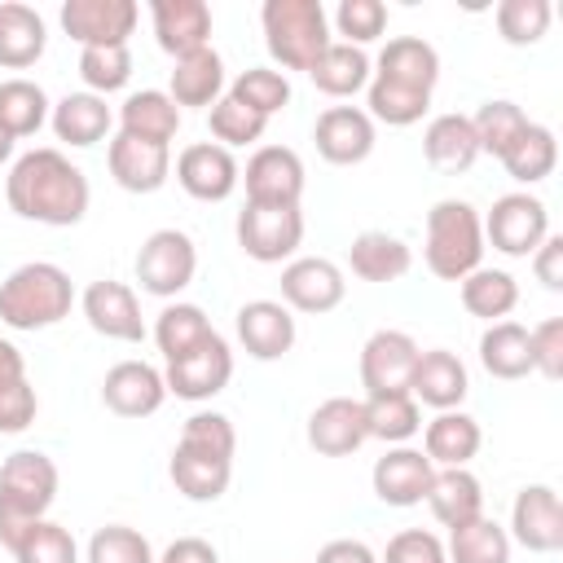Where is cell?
Here are the masks:
<instances>
[{"label":"cell","instance_id":"obj_1","mask_svg":"<svg viewBox=\"0 0 563 563\" xmlns=\"http://www.w3.org/2000/svg\"><path fill=\"white\" fill-rule=\"evenodd\" d=\"M4 198H9V211L22 220L48 224V229H70L88 216L92 189H88L84 167H75L62 150L40 145V150H26L22 158H13L9 176H4Z\"/></svg>","mask_w":563,"mask_h":563},{"label":"cell","instance_id":"obj_2","mask_svg":"<svg viewBox=\"0 0 563 563\" xmlns=\"http://www.w3.org/2000/svg\"><path fill=\"white\" fill-rule=\"evenodd\" d=\"M57 501V462L40 449H18L0 466V545L13 554L31 523L48 519Z\"/></svg>","mask_w":563,"mask_h":563},{"label":"cell","instance_id":"obj_3","mask_svg":"<svg viewBox=\"0 0 563 563\" xmlns=\"http://www.w3.org/2000/svg\"><path fill=\"white\" fill-rule=\"evenodd\" d=\"M75 303V286L70 273L48 264V260H31L18 264L4 282H0V321L9 330H48L62 317H70Z\"/></svg>","mask_w":563,"mask_h":563},{"label":"cell","instance_id":"obj_4","mask_svg":"<svg viewBox=\"0 0 563 563\" xmlns=\"http://www.w3.org/2000/svg\"><path fill=\"white\" fill-rule=\"evenodd\" d=\"M422 260L440 282H462L484 260V224L466 198H440L427 211Z\"/></svg>","mask_w":563,"mask_h":563},{"label":"cell","instance_id":"obj_5","mask_svg":"<svg viewBox=\"0 0 563 563\" xmlns=\"http://www.w3.org/2000/svg\"><path fill=\"white\" fill-rule=\"evenodd\" d=\"M260 22L268 57L282 70H312L330 48V18L321 0H264Z\"/></svg>","mask_w":563,"mask_h":563},{"label":"cell","instance_id":"obj_6","mask_svg":"<svg viewBox=\"0 0 563 563\" xmlns=\"http://www.w3.org/2000/svg\"><path fill=\"white\" fill-rule=\"evenodd\" d=\"M484 224V242L510 260H528L545 238H550V211L537 194L528 189H515V194H501L488 216L479 220Z\"/></svg>","mask_w":563,"mask_h":563},{"label":"cell","instance_id":"obj_7","mask_svg":"<svg viewBox=\"0 0 563 563\" xmlns=\"http://www.w3.org/2000/svg\"><path fill=\"white\" fill-rule=\"evenodd\" d=\"M198 273V246L185 229H154L136 251V282L145 295L176 299Z\"/></svg>","mask_w":563,"mask_h":563},{"label":"cell","instance_id":"obj_8","mask_svg":"<svg viewBox=\"0 0 563 563\" xmlns=\"http://www.w3.org/2000/svg\"><path fill=\"white\" fill-rule=\"evenodd\" d=\"M238 246L255 260V264H290L299 242H303V211L299 207H255L246 202L238 211Z\"/></svg>","mask_w":563,"mask_h":563},{"label":"cell","instance_id":"obj_9","mask_svg":"<svg viewBox=\"0 0 563 563\" xmlns=\"http://www.w3.org/2000/svg\"><path fill=\"white\" fill-rule=\"evenodd\" d=\"M246 185V202L255 207H299L303 198V158L290 145H260L238 176Z\"/></svg>","mask_w":563,"mask_h":563},{"label":"cell","instance_id":"obj_10","mask_svg":"<svg viewBox=\"0 0 563 563\" xmlns=\"http://www.w3.org/2000/svg\"><path fill=\"white\" fill-rule=\"evenodd\" d=\"M62 31L79 48H119L136 31V0H66L62 4Z\"/></svg>","mask_w":563,"mask_h":563},{"label":"cell","instance_id":"obj_11","mask_svg":"<svg viewBox=\"0 0 563 563\" xmlns=\"http://www.w3.org/2000/svg\"><path fill=\"white\" fill-rule=\"evenodd\" d=\"M229 378H233V352L220 334H211L202 347L167 361V369H163L167 391L180 400H211L229 387Z\"/></svg>","mask_w":563,"mask_h":563},{"label":"cell","instance_id":"obj_12","mask_svg":"<svg viewBox=\"0 0 563 563\" xmlns=\"http://www.w3.org/2000/svg\"><path fill=\"white\" fill-rule=\"evenodd\" d=\"M418 343L405 330H374L361 347V387L365 396L383 391H409L413 365H418Z\"/></svg>","mask_w":563,"mask_h":563},{"label":"cell","instance_id":"obj_13","mask_svg":"<svg viewBox=\"0 0 563 563\" xmlns=\"http://www.w3.org/2000/svg\"><path fill=\"white\" fill-rule=\"evenodd\" d=\"M317 154L334 167H356L374 154V119L361 106H325L312 123Z\"/></svg>","mask_w":563,"mask_h":563},{"label":"cell","instance_id":"obj_14","mask_svg":"<svg viewBox=\"0 0 563 563\" xmlns=\"http://www.w3.org/2000/svg\"><path fill=\"white\" fill-rule=\"evenodd\" d=\"M238 176H242V167H238L233 150H224L216 141H194L176 158V180L198 202H224L238 189Z\"/></svg>","mask_w":563,"mask_h":563},{"label":"cell","instance_id":"obj_15","mask_svg":"<svg viewBox=\"0 0 563 563\" xmlns=\"http://www.w3.org/2000/svg\"><path fill=\"white\" fill-rule=\"evenodd\" d=\"M347 295L343 268L321 255H299L282 268V303L295 312H330Z\"/></svg>","mask_w":563,"mask_h":563},{"label":"cell","instance_id":"obj_16","mask_svg":"<svg viewBox=\"0 0 563 563\" xmlns=\"http://www.w3.org/2000/svg\"><path fill=\"white\" fill-rule=\"evenodd\" d=\"M510 537L532 554L563 550V506L550 484H528L515 493L510 506Z\"/></svg>","mask_w":563,"mask_h":563},{"label":"cell","instance_id":"obj_17","mask_svg":"<svg viewBox=\"0 0 563 563\" xmlns=\"http://www.w3.org/2000/svg\"><path fill=\"white\" fill-rule=\"evenodd\" d=\"M84 317L88 325L101 334V339H114V343H141L145 339V321H141V303H136V290L128 282H114V277H101L84 290Z\"/></svg>","mask_w":563,"mask_h":563},{"label":"cell","instance_id":"obj_18","mask_svg":"<svg viewBox=\"0 0 563 563\" xmlns=\"http://www.w3.org/2000/svg\"><path fill=\"white\" fill-rule=\"evenodd\" d=\"M106 163H110V176H114L119 189H128V194H154L172 176V145L141 141V136L119 132L110 141V150H106Z\"/></svg>","mask_w":563,"mask_h":563},{"label":"cell","instance_id":"obj_19","mask_svg":"<svg viewBox=\"0 0 563 563\" xmlns=\"http://www.w3.org/2000/svg\"><path fill=\"white\" fill-rule=\"evenodd\" d=\"M101 400H106V409L119 413V418H150V413L163 409L167 383H163V374H158L154 365H145V361H119V365H110L106 378H101Z\"/></svg>","mask_w":563,"mask_h":563},{"label":"cell","instance_id":"obj_20","mask_svg":"<svg viewBox=\"0 0 563 563\" xmlns=\"http://www.w3.org/2000/svg\"><path fill=\"white\" fill-rule=\"evenodd\" d=\"M233 325H238V343L255 361H282L295 347V317H290V308L282 299H251V303H242Z\"/></svg>","mask_w":563,"mask_h":563},{"label":"cell","instance_id":"obj_21","mask_svg":"<svg viewBox=\"0 0 563 563\" xmlns=\"http://www.w3.org/2000/svg\"><path fill=\"white\" fill-rule=\"evenodd\" d=\"M431 475H435V466L427 462V453H422V449L396 444V449H387V453L374 462L369 484H374V497H378V501H387V506H400V510H405V506L427 501Z\"/></svg>","mask_w":563,"mask_h":563},{"label":"cell","instance_id":"obj_22","mask_svg":"<svg viewBox=\"0 0 563 563\" xmlns=\"http://www.w3.org/2000/svg\"><path fill=\"white\" fill-rule=\"evenodd\" d=\"M154 40L167 57H185L211 44V4L202 0H154L150 4Z\"/></svg>","mask_w":563,"mask_h":563},{"label":"cell","instance_id":"obj_23","mask_svg":"<svg viewBox=\"0 0 563 563\" xmlns=\"http://www.w3.org/2000/svg\"><path fill=\"white\" fill-rule=\"evenodd\" d=\"M471 391V378H466V365L457 361V352L449 347H431V352H418V365H413V378H409V396L435 413L444 409H457Z\"/></svg>","mask_w":563,"mask_h":563},{"label":"cell","instance_id":"obj_24","mask_svg":"<svg viewBox=\"0 0 563 563\" xmlns=\"http://www.w3.org/2000/svg\"><path fill=\"white\" fill-rule=\"evenodd\" d=\"M365 409L352 396H330L308 413V444L321 457H347L365 444Z\"/></svg>","mask_w":563,"mask_h":563},{"label":"cell","instance_id":"obj_25","mask_svg":"<svg viewBox=\"0 0 563 563\" xmlns=\"http://www.w3.org/2000/svg\"><path fill=\"white\" fill-rule=\"evenodd\" d=\"M374 79L405 84V88H418V92H435V84H440V53L422 35H396V40L383 44V53L374 62Z\"/></svg>","mask_w":563,"mask_h":563},{"label":"cell","instance_id":"obj_26","mask_svg":"<svg viewBox=\"0 0 563 563\" xmlns=\"http://www.w3.org/2000/svg\"><path fill=\"white\" fill-rule=\"evenodd\" d=\"M167 97L180 106H194V110H211L220 97H224V57L207 44L198 53H185L176 57L172 66V79H167Z\"/></svg>","mask_w":563,"mask_h":563},{"label":"cell","instance_id":"obj_27","mask_svg":"<svg viewBox=\"0 0 563 563\" xmlns=\"http://www.w3.org/2000/svg\"><path fill=\"white\" fill-rule=\"evenodd\" d=\"M422 158L444 172V176H462L471 172V163L479 158V141H475V128H471V114H435L422 132Z\"/></svg>","mask_w":563,"mask_h":563},{"label":"cell","instance_id":"obj_28","mask_svg":"<svg viewBox=\"0 0 563 563\" xmlns=\"http://www.w3.org/2000/svg\"><path fill=\"white\" fill-rule=\"evenodd\" d=\"M479 444H484V431H479V422H475L471 413H462V409H444V413H435V418L422 427V453H427V462H431L435 471H444V466H466V462L479 453Z\"/></svg>","mask_w":563,"mask_h":563},{"label":"cell","instance_id":"obj_29","mask_svg":"<svg viewBox=\"0 0 563 563\" xmlns=\"http://www.w3.org/2000/svg\"><path fill=\"white\" fill-rule=\"evenodd\" d=\"M409 264H413L409 242L387 233V229H365L347 246V268L361 282H396V277L409 273Z\"/></svg>","mask_w":563,"mask_h":563},{"label":"cell","instance_id":"obj_30","mask_svg":"<svg viewBox=\"0 0 563 563\" xmlns=\"http://www.w3.org/2000/svg\"><path fill=\"white\" fill-rule=\"evenodd\" d=\"M427 506L453 532V528H462V523H471V519L484 515V488H479V479L466 466H444V471L431 475Z\"/></svg>","mask_w":563,"mask_h":563},{"label":"cell","instance_id":"obj_31","mask_svg":"<svg viewBox=\"0 0 563 563\" xmlns=\"http://www.w3.org/2000/svg\"><path fill=\"white\" fill-rule=\"evenodd\" d=\"M48 123H53L57 141H66V145H75V150H88V145H97V141L110 132L114 114H110L106 97H97V92L84 88V92H66V97L53 106Z\"/></svg>","mask_w":563,"mask_h":563},{"label":"cell","instance_id":"obj_32","mask_svg":"<svg viewBox=\"0 0 563 563\" xmlns=\"http://www.w3.org/2000/svg\"><path fill=\"white\" fill-rule=\"evenodd\" d=\"M44 44H48L44 18L31 4L4 0L0 4V66L26 70V66H35L44 57Z\"/></svg>","mask_w":563,"mask_h":563},{"label":"cell","instance_id":"obj_33","mask_svg":"<svg viewBox=\"0 0 563 563\" xmlns=\"http://www.w3.org/2000/svg\"><path fill=\"white\" fill-rule=\"evenodd\" d=\"M176 493H185L189 501H220L229 493V479H233V462L229 457H211V453H198V449H185L176 444L172 449V466H167Z\"/></svg>","mask_w":563,"mask_h":563},{"label":"cell","instance_id":"obj_34","mask_svg":"<svg viewBox=\"0 0 563 563\" xmlns=\"http://www.w3.org/2000/svg\"><path fill=\"white\" fill-rule=\"evenodd\" d=\"M119 132L141 136V141L172 145V136L180 132V110H176V101L163 88L128 92V101L119 106Z\"/></svg>","mask_w":563,"mask_h":563},{"label":"cell","instance_id":"obj_35","mask_svg":"<svg viewBox=\"0 0 563 563\" xmlns=\"http://www.w3.org/2000/svg\"><path fill=\"white\" fill-rule=\"evenodd\" d=\"M479 365L501 378V383H515V378H528L532 374V347H528V330L519 321H493L484 334H479Z\"/></svg>","mask_w":563,"mask_h":563},{"label":"cell","instance_id":"obj_36","mask_svg":"<svg viewBox=\"0 0 563 563\" xmlns=\"http://www.w3.org/2000/svg\"><path fill=\"white\" fill-rule=\"evenodd\" d=\"M365 435L383 440V444H405L422 431V405L409 391H383V396H365Z\"/></svg>","mask_w":563,"mask_h":563},{"label":"cell","instance_id":"obj_37","mask_svg":"<svg viewBox=\"0 0 563 563\" xmlns=\"http://www.w3.org/2000/svg\"><path fill=\"white\" fill-rule=\"evenodd\" d=\"M369 75H374V62L365 57V48H352L343 40H330V48L308 70V79L325 97H352V92H361L369 84Z\"/></svg>","mask_w":563,"mask_h":563},{"label":"cell","instance_id":"obj_38","mask_svg":"<svg viewBox=\"0 0 563 563\" xmlns=\"http://www.w3.org/2000/svg\"><path fill=\"white\" fill-rule=\"evenodd\" d=\"M462 308L471 312V317H479V321H506L510 312H515V303H519V282L506 273V268H475V273H466L462 282Z\"/></svg>","mask_w":563,"mask_h":563},{"label":"cell","instance_id":"obj_39","mask_svg":"<svg viewBox=\"0 0 563 563\" xmlns=\"http://www.w3.org/2000/svg\"><path fill=\"white\" fill-rule=\"evenodd\" d=\"M497 163L506 167L510 180L537 185V180H545V176L554 172V163H559V141H554V132H550L545 123H528V128L519 132V141H515Z\"/></svg>","mask_w":563,"mask_h":563},{"label":"cell","instance_id":"obj_40","mask_svg":"<svg viewBox=\"0 0 563 563\" xmlns=\"http://www.w3.org/2000/svg\"><path fill=\"white\" fill-rule=\"evenodd\" d=\"M211 334H216V330H211L207 312H202L198 303H180V299L167 303V308L158 312V321H154V343H158L163 361H176V356L202 347Z\"/></svg>","mask_w":563,"mask_h":563},{"label":"cell","instance_id":"obj_41","mask_svg":"<svg viewBox=\"0 0 563 563\" xmlns=\"http://www.w3.org/2000/svg\"><path fill=\"white\" fill-rule=\"evenodd\" d=\"M48 114H53V106H48L40 84H31V79H0V128L13 141L35 136L48 123Z\"/></svg>","mask_w":563,"mask_h":563},{"label":"cell","instance_id":"obj_42","mask_svg":"<svg viewBox=\"0 0 563 563\" xmlns=\"http://www.w3.org/2000/svg\"><path fill=\"white\" fill-rule=\"evenodd\" d=\"M444 554H449V563H510V532L497 519L479 515L449 532Z\"/></svg>","mask_w":563,"mask_h":563},{"label":"cell","instance_id":"obj_43","mask_svg":"<svg viewBox=\"0 0 563 563\" xmlns=\"http://www.w3.org/2000/svg\"><path fill=\"white\" fill-rule=\"evenodd\" d=\"M365 114L387 123V128H409L418 123L427 110H431V92H418V88H405V84H387V79H374L365 84Z\"/></svg>","mask_w":563,"mask_h":563},{"label":"cell","instance_id":"obj_44","mask_svg":"<svg viewBox=\"0 0 563 563\" xmlns=\"http://www.w3.org/2000/svg\"><path fill=\"white\" fill-rule=\"evenodd\" d=\"M229 97L242 101L246 110H255L260 119H273L277 110L290 106V79L273 66H246L233 84H229Z\"/></svg>","mask_w":563,"mask_h":563},{"label":"cell","instance_id":"obj_45","mask_svg":"<svg viewBox=\"0 0 563 563\" xmlns=\"http://www.w3.org/2000/svg\"><path fill=\"white\" fill-rule=\"evenodd\" d=\"M528 123H532V119H528L515 101H484V106L471 114V128H475L479 154H493V158H501V154L519 141V132H523Z\"/></svg>","mask_w":563,"mask_h":563},{"label":"cell","instance_id":"obj_46","mask_svg":"<svg viewBox=\"0 0 563 563\" xmlns=\"http://www.w3.org/2000/svg\"><path fill=\"white\" fill-rule=\"evenodd\" d=\"M550 18H554L550 0H501V4L493 9L497 35H501L506 44H515V48L537 44V40L550 31Z\"/></svg>","mask_w":563,"mask_h":563},{"label":"cell","instance_id":"obj_47","mask_svg":"<svg viewBox=\"0 0 563 563\" xmlns=\"http://www.w3.org/2000/svg\"><path fill=\"white\" fill-rule=\"evenodd\" d=\"M207 128H211V136H216V145H224V150H238V145H255L260 136H264V128H268V119H260L255 110H246L242 101H233L229 92L207 110Z\"/></svg>","mask_w":563,"mask_h":563},{"label":"cell","instance_id":"obj_48","mask_svg":"<svg viewBox=\"0 0 563 563\" xmlns=\"http://www.w3.org/2000/svg\"><path fill=\"white\" fill-rule=\"evenodd\" d=\"M84 563H158V559H154L150 541H145L136 528H128V523H106V528H97V532L88 537Z\"/></svg>","mask_w":563,"mask_h":563},{"label":"cell","instance_id":"obj_49","mask_svg":"<svg viewBox=\"0 0 563 563\" xmlns=\"http://www.w3.org/2000/svg\"><path fill=\"white\" fill-rule=\"evenodd\" d=\"M18 563H79V545L70 537V528L53 523V519H40L31 523V532L18 541L13 550Z\"/></svg>","mask_w":563,"mask_h":563},{"label":"cell","instance_id":"obj_50","mask_svg":"<svg viewBox=\"0 0 563 563\" xmlns=\"http://www.w3.org/2000/svg\"><path fill=\"white\" fill-rule=\"evenodd\" d=\"M79 79L97 97L119 92L132 79V53H128V44H119V48H84L79 53Z\"/></svg>","mask_w":563,"mask_h":563},{"label":"cell","instance_id":"obj_51","mask_svg":"<svg viewBox=\"0 0 563 563\" xmlns=\"http://www.w3.org/2000/svg\"><path fill=\"white\" fill-rule=\"evenodd\" d=\"M176 444L198 449V453H211V457H229V462H233L238 431H233V422H229L224 413H216V409H198V413H189V418H185V427H180V440H176Z\"/></svg>","mask_w":563,"mask_h":563},{"label":"cell","instance_id":"obj_52","mask_svg":"<svg viewBox=\"0 0 563 563\" xmlns=\"http://www.w3.org/2000/svg\"><path fill=\"white\" fill-rule=\"evenodd\" d=\"M334 31L343 35V44L365 48V44H374L387 31V4L383 0H339Z\"/></svg>","mask_w":563,"mask_h":563},{"label":"cell","instance_id":"obj_53","mask_svg":"<svg viewBox=\"0 0 563 563\" xmlns=\"http://www.w3.org/2000/svg\"><path fill=\"white\" fill-rule=\"evenodd\" d=\"M378 563H449V554H444V541H440L435 532H427V528H405V532H396V537L387 541V550H383Z\"/></svg>","mask_w":563,"mask_h":563},{"label":"cell","instance_id":"obj_54","mask_svg":"<svg viewBox=\"0 0 563 563\" xmlns=\"http://www.w3.org/2000/svg\"><path fill=\"white\" fill-rule=\"evenodd\" d=\"M35 413H40V396L26 378H13V383L0 387V435L26 431L35 422Z\"/></svg>","mask_w":563,"mask_h":563},{"label":"cell","instance_id":"obj_55","mask_svg":"<svg viewBox=\"0 0 563 563\" xmlns=\"http://www.w3.org/2000/svg\"><path fill=\"white\" fill-rule=\"evenodd\" d=\"M532 347V369L545 378H563V317H545L541 325L528 330Z\"/></svg>","mask_w":563,"mask_h":563},{"label":"cell","instance_id":"obj_56","mask_svg":"<svg viewBox=\"0 0 563 563\" xmlns=\"http://www.w3.org/2000/svg\"><path fill=\"white\" fill-rule=\"evenodd\" d=\"M532 273L545 290H563V238L550 233L537 251H532Z\"/></svg>","mask_w":563,"mask_h":563},{"label":"cell","instance_id":"obj_57","mask_svg":"<svg viewBox=\"0 0 563 563\" xmlns=\"http://www.w3.org/2000/svg\"><path fill=\"white\" fill-rule=\"evenodd\" d=\"M158 563H220V554H216V545L202 541V537H176V541L163 550Z\"/></svg>","mask_w":563,"mask_h":563},{"label":"cell","instance_id":"obj_58","mask_svg":"<svg viewBox=\"0 0 563 563\" xmlns=\"http://www.w3.org/2000/svg\"><path fill=\"white\" fill-rule=\"evenodd\" d=\"M317 563H378V554L356 537H339L317 550Z\"/></svg>","mask_w":563,"mask_h":563},{"label":"cell","instance_id":"obj_59","mask_svg":"<svg viewBox=\"0 0 563 563\" xmlns=\"http://www.w3.org/2000/svg\"><path fill=\"white\" fill-rule=\"evenodd\" d=\"M13 378H26V361L9 339H0V387L13 383Z\"/></svg>","mask_w":563,"mask_h":563},{"label":"cell","instance_id":"obj_60","mask_svg":"<svg viewBox=\"0 0 563 563\" xmlns=\"http://www.w3.org/2000/svg\"><path fill=\"white\" fill-rule=\"evenodd\" d=\"M9 158H13V136L0 128V163H9Z\"/></svg>","mask_w":563,"mask_h":563}]
</instances>
